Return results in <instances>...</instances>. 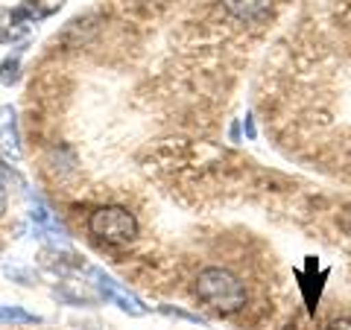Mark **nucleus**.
I'll return each mask as SVG.
<instances>
[{
    "instance_id": "9",
    "label": "nucleus",
    "mask_w": 351,
    "mask_h": 330,
    "mask_svg": "<svg viewBox=\"0 0 351 330\" xmlns=\"http://www.w3.org/2000/svg\"><path fill=\"white\" fill-rule=\"evenodd\" d=\"M0 322H18V325H32V322H41L38 316H32L21 307H0Z\"/></svg>"
},
{
    "instance_id": "11",
    "label": "nucleus",
    "mask_w": 351,
    "mask_h": 330,
    "mask_svg": "<svg viewBox=\"0 0 351 330\" xmlns=\"http://www.w3.org/2000/svg\"><path fill=\"white\" fill-rule=\"evenodd\" d=\"M325 330H351V318H334Z\"/></svg>"
},
{
    "instance_id": "6",
    "label": "nucleus",
    "mask_w": 351,
    "mask_h": 330,
    "mask_svg": "<svg viewBox=\"0 0 351 330\" xmlns=\"http://www.w3.org/2000/svg\"><path fill=\"white\" fill-rule=\"evenodd\" d=\"M0 144L12 155H21V138H18V114L12 105H0Z\"/></svg>"
},
{
    "instance_id": "3",
    "label": "nucleus",
    "mask_w": 351,
    "mask_h": 330,
    "mask_svg": "<svg viewBox=\"0 0 351 330\" xmlns=\"http://www.w3.org/2000/svg\"><path fill=\"white\" fill-rule=\"evenodd\" d=\"M88 275H91V283H94L97 290H100L103 299L112 301V304H117L123 313H129V316H144V313H147V307L141 304L129 290L120 287V281H114L112 275H106L103 269H88Z\"/></svg>"
},
{
    "instance_id": "4",
    "label": "nucleus",
    "mask_w": 351,
    "mask_h": 330,
    "mask_svg": "<svg viewBox=\"0 0 351 330\" xmlns=\"http://www.w3.org/2000/svg\"><path fill=\"white\" fill-rule=\"evenodd\" d=\"M62 6H64V0H24L21 6L12 9V18L21 27H29V24H36V21L56 15Z\"/></svg>"
},
{
    "instance_id": "2",
    "label": "nucleus",
    "mask_w": 351,
    "mask_h": 330,
    "mask_svg": "<svg viewBox=\"0 0 351 330\" xmlns=\"http://www.w3.org/2000/svg\"><path fill=\"white\" fill-rule=\"evenodd\" d=\"M88 231L106 246H129L138 237V219L120 205H103L88 216Z\"/></svg>"
},
{
    "instance_id": "13",
    "label": "nucleus",
    "mask_w": 351,
    "mask_h": 330,
    "mask_svg": "<svg viewBox=\"0 0 351 330\" xmlns=\"http://www.w3.org/2000/svg\"><path fill=\"white\" fill-rule=\"evenodd\" d=\"M246 135L255 138V123H252V117H246Z\"/></svg>"
},
{
    "instance_id": "7",
    "label": "nucleus",
    "mask_w": 351,
    "mask_h": 330,
    "mask_svg": "<svg viewBox=\"0 0 351 330\" xmlns=\"http://www.w3.org/2000/svg\"><path fill=\"white\" fill-rule=\"evenodd\" d=\"M27 36V27H21L12 18V9H0V44H12Z\"/></svg>"
},
{
    "instance_id": "12",
    "label": "nucleus",
    "mask_w": 351,
    "mask_h": 330,
    "mask_svg": "<svg viewBox=\"0 0 351 330\" xmlns=\"http://www.w3.org/2000/svg\"><path fill=\"white\" fill-rule=\"evenodd\" d=\"M6 214V190H3V184H0V216Z\"/></svg>"
},
{
    "instance_id": "5",
    "label": "nucleus",
    "mask_w": 351,
    "mask_h": 330,
    "mask_svg": "<svg viewBox=\"0 0 351 330\" xmlns=\"http://www.w3.org/2000/svg\"><path fill=\"white\" fill-rule=\"evenodd\" d=\"M228 15H234L243 24H263L272 12V0H223Z\"/></svg>"
},
{
    "instance_id": "10",
    "label": "nucleus",
    "mask_w": 351,
    "mask_h": 330,
    "mask_svg": "<svg viewBox=\"0 0 351 330\" xmlns=\"http://www.w3.org/2000/svg\"><path fill=\"white\" fill-rule=\"evenodd\" d=\"M18 76H21V56L3 59V64H0V82L12 85V82H18Z\"/></svg>"
},
{
    "instance_id": "1",
    "label": "nucleus",
    "mask_w": 351,
    "mask_h": 330,
    "mask_svg": "<svg viewBox=\"0 0 351 330\" xmlns=\"http://www.w3.org/2000/svg\"><path fill=\"white\" fill-rule=\"evenodd\" d=\"M196 295L219 316H232L246 307V287L240 283L237 275H232L228 269H219V266H208L199 272V278H196Z\"/></svg>"
},
{
    "instance_id": "8",
    "label": "nucleus",
    "mask_w": 351,
    "mask_h": 330,
    "mask_svg": "<svg viewBox=\"0 0 351 330\" xmlns=\"http://www.w3.org/2000/svg\"><path fill=\"white\" fill-rule=\"evenodd\" d=\"M0 184L3 187H15V190L21 193H27V181H24V175H21L12 164H9L3 155H0Z\"/></svg>"
}]
</instances>
